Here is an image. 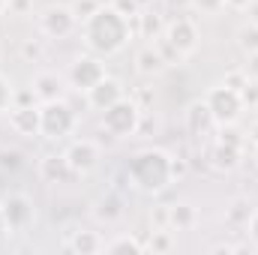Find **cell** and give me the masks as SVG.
I'll list each match as a JSON object with an SVG mask.
<instances>
[{"instance_id": "26", "label": "cell", "mask_w": 258, "mask_h": 255, "mask_svg": "<svg viewBox=\"0 0 258 255\" xmlns=\"http://www.w3.org/2000/svg\"><path fill=\"white\" fill-rule=\"evenodd\" d=\"M237 93H240V99H243V105H246V108H258V78H255V75H249Z\"/></svg>"}, {"instance_id": "39", "label": "cell", "mask_w": 258, "mask_h": 255, "mask_svg": "<svg viewBox=\"0 0 258 255\" xmlns=\"http://www.w3.org/2000/svg\"><path fill=\"white\" fill-rule=\"evenodd\" d=\"M246 12H249V21H255V24H258V0L249 3V9H246Z\"/></svg>"}, {"instance_id": "4", "label": "cell", "mask_w": 258, "mask_h": 255, "mask_svg": "<svg viewBox=\"0 0 258 255\" xmlns=\"http://www.w3.org/2000/svg\"><path fill=\"white\" fill-rule=\"evenodd\" d=\"M204 105H207V111H210L213 123H216L219 129H222V126H234V123L243 117V111H246V105H243L240 93H237L234 87H228L225 81L213 84V87L204 93Z\"/></svg>"}, {"instance_id": "24", "label": "cell", "mask_w": 258, "mask_h": 255, "mask_svg": "<svg viewBox=\"0 0 258 255\" xmlns=\"http://www.w3.org/2000/svg\"><path fill=\"white\" fill-rule=\"evenodd\" d=\"M102 252H108V255H138V252H144V243H141L138 237H132V234H120V237L108 240Z\"/></svg>"}, {"instance_id": "32", "label": "cell", "mask_w": 258, "mask_h": 255, "mask_svg": "<svg viewBox=\"0 0 258 255\" xmlns=\"http://www.w3.org/2000/svg\"><path fill=\"white\" fill-rule=\"evenodd\" d=\"M30 6H33V0H9V9H6V12H12V15H27Z\"/></svg>"}, {"instance_id": "37", "label": "cell", "mask_w": 258, "mask_h": 255, "mask_svg": "<svg viewBox=\"0 0 258 255\" xmlns=\"http://www.w3.org/2000/svg\"><path fill=\"white\" fill-rule=\"evenodd\" d=\"M249 3H252V0H225V6H228V9H234V12H246V9H249Z\"/></svg>"}, {"instance_id": "30", "label": "cell", "mask_w": 258, "mask_h": 255, "mask_svg": "<svg viewBox=\"0 0 258 255\" xmlns=\"http://www.w3.org/2000/svg\"><path fill=\"white\" fill-rule=\"evenodd\" d=\"M111 6H114V9H120L126 18H135V15L141 12V9H138V0H114Z\"/></svg>"}, {"instance_id": "19", "label": "cell", "mask_w": 258, "mask_h": 255, "mask_svg": "<svg viewBox=\"0 0 258 255\" xmlns=\"http://www.w3.org/2000/svg\"><path fill=\"white\" fill-rule=\"evenodd\" d=\"M186 129H189L192 135H207L210 129H216L210 111H207V105H204V99L189 105V111H186Z\"/></svg>"}, {"instance_id": "28", "label": "cell", "mask_w": 258, "mask_h": 255, "mask_svg": "<svg viewBox=\"0 0 258 255\" xmlns=\"http://www.w3.org/2000/svg\"><path fill=\"white\" fill-rule=\"evenodd\" d=\"M99 6H102L99 0H75V3H72V12H75V18H78V24H81V21L90 18Z\"/></svg>"}, {"instance_id": "5", "label": "cell", "mask_w": 258, "mask_h": 255, "mask_svg": "<svg viewBox=\"0 0 258 255\" xmlns=\"http://www.w3.org/2000/svg\"><path fill=\"white\" fill-rule=\"evenodd\" d=\"M39 129H42V138L63 141L78 129V114H75V108L66 102L63 96L51 99V102H42L39 105Z\"/></svg>"}, {"instance_id": "8", "label": "cell", "mask_w": 258, "mask_h": 255, "mask_svg": "<svg viewBox=\"0 0 258 255\" xmlns=\"http://www.w3.org/2000/svg\"><path fill=\"white\" fill-rule=\"evenodd\" d=\"M75 27H78V18H75L72 6H48L39 15V30L48 39H66L75 33Z\"/></svg>"}, {"instance_id": "9", "label": "cell", "mask_w": 258, "mask_h": 255, "mask_svg": "<svg viewBox=\"0 0 258 255\" xmlns=\"http://www.w3.org/2000/svg\"><path fill=\"white\" fill-rule=\"evenodd\" d=\"M3 216H6V225H9V234H24L30 225H33V219H36V207H33V201L27 198V195H9L3 204Z\"/></svg>"}, {"instance_id": "18", "label": "cell", "mask_w": 258, "mask_h": 255, "mask_svg": "<svg viewBox=\"0 0 258 255\" xmlns=\"http://www.w3.org/2000/svg\"><path fill=\"white\" fill-rule=\"evenodd\" d=\"M93 216H96L99 222H105V225L117 222V219L123 216V201H120V195H117V192L102 195V198L96 201V207H93Z\"/></svg>"}, {"instance_id": "35", "label": "cell", "mask_w": 258, "mask_h": 255, "mask_svg": "<svg viewBox=\"0 0 258 255\" xmlns=\"http://www.w3.org/2000/svg\"><path fill=\"white\" fill-rule=\"evenodd\" d=\"M171 174H174V180H180L186 174V162L183 159H171Z\"/></svg>"}, {"instance_id": "38", "label": "cell", "mask_w": 258, "mask_h": 255, "mask_svg": "<svg viewBox=\"0 0 258 255\" xmlns=\"http://www.w3.org/2000/svg\"><path fill=\"white\" fill-rule=\"evenodd\" d=\"M9 234V225H6V216H3V207H0V240Z\"/></svg>"}, {"instance_id": "36", "label": "cell", "mask_w": 258, "mask_h": 255, "mask_svg": "<svg viewBox=\"0 0 258 255\" xmlns=\"http://www.w3.org/2000/svg\"><path fill=\"white\" fill-rule=\"evenodd\" d=\"M165 6L168 9H177V15H180V12H186L192 6V0H165Z\"/></svg>"}, {"instance_id": "15", "label": "cell", "mask_w": 258, "mask_h": 255, "mask_svg": "<svg viewBox=\"0 0 258 255\" xmlns=\"http://www.w3.org/2000/svg\"><path fill=\"white\" fill-rule=\"evenodd\" d=\"M30 90L39 102H51V99H60L63 93V78L57 72H36L33 81H30Z\"/></svg>"}, {"instance_id": "17", "label": "cell", "mask_w": 258, "mask_h": 255, "mask_svg": "<svg viewBox=\"0 0 258 255\" xmlns=\"http://www.w3.org/2000/svg\"><path fill=\"white\" fill-rule=\"evenodd\" d=\"M165 57L159 54V48L156 45H147V48H141L138 54H135V69H138V75H144V78H153V75H159V72H165Z\"/></svg>"}, {"instance_id": "23", "label": "cell", "mask_w": 258, "mask_h": 255, "mask_svg": "<svg viewBox=\"0 0 258 255\" xmlns=\"http://www.w3.org/2000/svg\"><path fill=\"white\" fill-rule=\"evenodd\" d=\"M249 216H252V204H249V198H234V201L225 207V222L234 225V228H246Z\"/></svg>"}, {"instance_id": "16", "label": "cell", "mask_w": 258, "mask_h": 255, "mask_svg": "<svg viewBox=\"0 0 258 255\" xmlns=\"http://www.w3.org/2000/svg\"><path fill=\"white\" fill-rule=\"evenodd\" d=\"M66 249L75 252V255H93V252H102V249H105V240H102L96 231L81 228V231H75V234L66 240Z\"/></svg>"}, {"instance_id": "21", "label": "cell", "mask_w": 258, "mask_h": 255, "mask_svg": "<svg viewBox=\"0 0 258 255\" xmlns=\"http://www.w3.org/2000/svg\"><path fill=\"white\" fill-rule=\"evenodd\" d=\"M195 222H198V213H195L192 204L183 201V204H171V207H168V228H171V231H174V228H177V231H189Z\"/></svg>"}, {"instance_id": "1", "label": "cell", "mask_w": 258, "mask_h": 255, "mask_svg": "<svg viewBox=\"0 0 258 255\" xmlns=\"http://www.w3.org/2000/svg\"><path fill=\"white\" fill-rule=\"evenodd\" d=\"M81 39L84 45L96 54V57H114L126 48L135 36L132 30V18H126L120 9H114L111 3L108 6H99L90 18H84L81 24Z\"/></svg>"}, {"instance_id": "12", "label": "cell", "mask_w": 258, "mask_h": 255, "mask_svg": "<svg viewBox=\"0 0 258 255\" xmlns=\"http://www.w3.org/2000/svg\"><path fill=\"white\" fill-rule=\"evenodd\" d=\"M9 126L15 135H21V138H36V135H42V129H39V105H12L9 108Z\"/></svg>"}, {"instance_id": "42", "label": "cell", "mask_w": 258, "mask_h": 255, "mask_svg": "<svg viewBox=\"0 0 258 255\" xmlns=\"http://www.w3.org/2000/svg\"><path fill=\"white\" fill-rule=\"evenodd\" d=\"M255 162H258V147H255Z\"/></svg>"}, {"instance_id": "41", "label": "cell", "mask_w": 258, "mask_h": 255, "mask_svg": "<svg viewBox=\"0 0 258 255\" xmlns=\"http://www.w3.org/2000/svg\"><path fill=\"white\" fill-rule=\"evenodd\" d=\"M6 9H9V0H0V15H3Z\"/></svg>"}, {"instance_id": "2", "label": "cell", "mask_w": 258, "mask_h": 255, "mask_svg": "<svg viewBox=\"0 0 258 255\" xmlns=\"http://www.w3.org/2000/svg\"><path fill=\"white\" fill-rule=\"evenodd\" d=\"M171 153H165L162 147H144L129 159L126 177L129 183L144 195H159L174 183L171 174Z\"/></svg>"}, {"instance_id": "11", "label": "cell", "mask_w": 258, "mask_h": 255, "mask_svg": "<svg viewBox=\"0 0 258 255\" xmlns=\"http://www.w3.org/2000/svg\"><path fill=\"white\" fill-rule=\"evenodd\" d=\"M126 96V87H123V81L120 78H111V75H105L96 87H90L87 93H84V102H87V108H93V111H105V108H111L117 99H123Z\"/></svg>"}, {"instance_id": "10", "label": "cell", "mask_w": 258, "mask_h": 255, "mask_svg": "<svg viewBox=\"0 0 258 255\" xmlns=\"http://www.w3.org/2000/svg\"><path fill=\"white\" fill-rule=\"evenodd\" d=\"M63 156H66V162L72 165V171H75L78 177H84V174H90V171L99 168L102 150H99L96 141H90V138H78V141H72V144L66 147Z\"/></svg>"}, {"instance_id": "29", "label": "cell", "mask_w": 258, "mask_h": 255, "mask_svg": "<svg viewBox=\"0 0 258 255\" xmlns=\"http://www.w3.org/2000/svg\"><path fill=\"white\" fill-rule=\"evenodd\" d=\"M246 78H249V72H243V69H231V72H225V78H222V81H225L228 87H234V90H240Z\"/></svg>"}, {"instance_id": "27", "label": "cell", "mask_w": 258, "mask_h": 255, "mask_svg": "<svg viewBox=\"0 0 258 255\" xmlns=\"http://www.w3.org/2000/svg\"><path fill=\"white\" fill-rule=\"evenodd\" d=\"M12 105H15V87H12V81L0 72V114L9 111Z\"/></svg>"}, {"instance_id": "7", "label": "cell", "mask_w": 258, "mask_h": 255, "mask_svg": "<svg viewBox=\"0 0 258 255\" xmlns=\"http://www.w3.org/2000/svg\"><path fill=\"white\" fill-rule=\"evenodd\" d=\"M69 87L78 90V93H87L90 87H96L102 78H105V66H102V57L96 54H81L75 57L72 66H69Z\"/></svg>"}, {"instance_id": "22", "label": "cell", "mask_w": 258, "mask_h": 255, "mask_svg": "<svg viewBox=\"0 0 258 255\" xmlns=\"http://www.w3.org/2000/svg\"><path fill=\"white\" fill-rule=\"evenodd\" d=\"M234 42H237V48H240L246 57H258V24L255 21L240 24L237 33H234Z\"/></svg>"}, {"instance_id": "6", "label": "cell", "mask_w": 258, "mask_h": 255, "mask_svg": "<svg viewBox=\"0 0 258 255\" xmlns=\"http://www.w3.org/2000/svg\"><path fill=\"white\" fill-rule=\"evenodd\" d=\"M141 120H144V111H141V105L135 102V99H117L111 108H105L102 111V132H108L111 138H132V135H138V129H141Z\"/></svg>"}, {"instance_id": "25", "label": "cell", "mask_w": 258, "mask_h": 255, "mask_svg": "<svg viewBox=\"0 0 258 255\" xmlns=\"http://www.w3.org/2000/svg\"><path fill=\"white\" fill-rule=\"evenodd\" d=\"M150 249H153V252H171V249H174L171 228H153V234H150Z\"/></svg>"}, {"instance_id": "33", "label": "cell", "mask_w": 258, "mask_h": 255, "mask_svg": "<svg viewBox=\"0 0 258 255\" xmlns=\"http://www.w3.org/2000/svg\"><path fill=\"white\" fill-rule=\"evenodd\" d=\"M246 231H249L252 246L258 249V210H252V216H249V222H246Z\"/></svg>"}, {"instance_id": "34", "label": "cell", "mask_w": 258, "mask_h": 255, "mask_svg": "<svg viewBox=\"0 0 258 255\" xmlns=\"http://www.w3.org/2000/svg\"><path fill=\"white\" fill-rule=\"evenodd\" d=\"M0 156H3V159H0V165H3V168H15V165H18V159H21L15 150H3Z\"/></svg>"}, {"instance_id": "20", "label": "cell", "mask_w": 258, "mask_h": 255, "mask_svg": "<svg viewBox=\"0 0 258 255\" xmlns=\"http://www.w3.org/2000/svg\"><path fill=\"white\" fill-rule=\"evenodd\" d=\"M132 30H135V36H141V39H159L162 30H165V24H162V18L153 15V12H138V15L132 18Z\"/></svg>"}, {"instance_id": "40", "label": "cell", "mask_w": 258, "mask_h": 255, "mask_svg": "<svg viewBox=\"0 0 258 255\" xmlns=\"http://www.w3.org/2000/svg\"><path fill=\"white\" fill-rule=\"evenodd\" d=\"M249 141H252V144L258 147V120L252 123V126H249Z\"/></svg>"}, {"instance_id": "3", "label": "cell", "mask_w": 258, "mask_h": 255, "mask_svg": "<svg viewBox=\"0 0 258 255\" xmlns=\"http://www.w3.org/2000/svg\"><path fill=\"white\" fill-rule=\"evenodd\" d=\"M198 39L201 36H198V27H195L192 18L177 15L174 21L165 24L162 36L156 39V48L165 57V63H180V60H186L195 48H198Z\"/></svg>"}, {"instance_id": "13", "label": "cell", "mask_w": 258, "mask_h": 255, "mask_svg": "<svg viewBox=\"0 0 258 255\" xmlns=\"http://www.w3.org/2000/svg\"><path fill=\"white\" fill-rule=\"evenodd\" d=\"M240 156H243V147L240 144H231V141H216L213 150H210V168L219 171V174H228L240 165Z\"/></svg>"}, {"instance_id": "14", "label": "cell", "mask_w": 258, "mask_h": 255, "mask_svg": "<svg viewBox=\"0 0 258 255\" xmlns=\"http://www.w3.org/2000/svg\"><path fill=\"white\" fill-rule=\"evenodd\" d=\"M39 174H42V180L45 183H72V180H78V174L72 171V165L66 162V156H45L42 162H39Z\"/></svg>"}, {"instance_id": "31", "label": "cell", "mask_w": 258, "mask_h": 255, "mask_svg": "<svg viewBox=\"0 0 258 255\" xmlns=\"http://www.w3.org/2000/svg\"><path fill=\"white\" fill-rule=\"evenodd\" d=\"M21 54H24V57H33V60H39V57H42V45H39V42H30V39H24V42H21Z\"/></svg>"}]
</instances>
